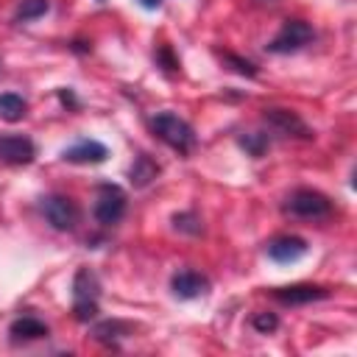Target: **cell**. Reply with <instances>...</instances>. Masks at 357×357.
<instances>
[{
	"instance_id": "8992f818",
	"label": "cell",
	"mask_w": 357,
	"mask_h": 357,
	"mask_svg": "<svg viewBox=\"0 0 357 357\" xmlns=\"http://www.w3.org/2000/svg\"><path fill=\"white\" fill-rule=\"evenodd\" d=\"M42 215L59 231H73L78 226V218H81L78 204L73 198H67V195H59V192L42 198Z\"/></svg>"
},
{
	"instance_id": "9c48e42d",
	"label": "cell",
	"mask_w": 357,
	"mask_h": 357,
	"mask_svg": "<svg viewBox=\"0 0 357 357\" xmlns=\"http://www.w3.org/2000/svg\"><path fill=\"white\" fill-rule=\"evenodd\" d=\"M307 240L304 237H296V234H282V237H273L268 245H265V254L279 262V265H290L296 259H301L307 254Z\"/></svg>"
},
{
	"instance_id": "484cf974",
	"label": "cell",
	"mask_w": 357,
	"mask_h": 357,
	"mask_svg": "<svg viewBox=\"0 0 357 357\" xmlns=\"http://www.w3.org/2000/svg\"><path fill=\"white\" fill-rule=\"evenodd\" d=\"M262 3H271V0H262Z\"/></svg>"
},
{
	"instance_id": "5bb4252c",
	"label": "cell",
	"mask_w": 357,
	"mask_h": 357,
	"mask_svg": "<svg viewBox=\"0 0 357 357\" xmlns=\"http://www.w3.org/2000/svg\"><path fill=\"white\" fill-rule=\"evenodd\" d=\"M126 335H131V324L117 321V318H112V321H100V324L92 326V337H95L98 343H106V346L117 343V340L126 337Z\"/></svg>"
},
{
	"instance_id": "e0dca14e",
	"label": "cell",
	"mask_w": 357,
	"mask_h": 357,
	"mask_svg": "<svg viewBox=\"0 0 357 357\" xmlns=\"http://www.w3.org/2000/svg\"><path fill=\"white\" fill-rule=\"evenodd\" d=\"M47 8H50V0H22L20 8H17V14H14V20L17 22H31V20L45 17Z\"/></svg>"
},
{
	"instance_id": "8fae6325",
	"label": "cell",
	"mask_w": 357,
	"mask_h": 357,
	"mask_svg": "<svg viewBox=\"0 0 357 357\" xmlns=\"http://www.w3.org/2000/svg\"><path fill=\"white\" fill-rule=\"evenodd\" d=\"M271 296L284 307H298V304H312V301L329 298V290L321 284H290V287H273Z\"/></svg>"
},
{
	"instance_id": "d4e9b609",
	"label": "cell",
	"mask_w": 357,
	"mask_h": 357,
	"mask_svg": "<svg viewBox=\"0 0 357 357\" xmlns=\"http://www.w3.org/2000/svg\"><path fill=\"white\" fill-rule=\"evenodd\" d=\"M73 50H78V53H86L89 47H86V42H73Z\"/></svg>"
},
{
	"instance_id": "30bf717a",
	"label": "cell",
	"mask_w": 357,
	"mask_h": 357,
	"mask_svg": "<svg viewBox=\"0 0 357 357\" xmlns=\"http://www.w3.org/2000/svg\"><path fill=\"white\" fill-rule=\"evenodd\" d=\"M170 290H173L176 298L192 301V298L206 296V290H209V279H206L204 273L192 271V268H184V271L173 273V279H170Z\"/></svg>"
},
{
	"instance_id": "ffe728a7",
	"label": "cell",
	"mask_w": 357,
	"mask_h": 357,
	"mask_svg": "<svg viewBox=\"0 0 357 357\" xmlns=\"http://www.w3.org/2000/svg\"><path fill=\"white\" fill-rule=\"evenodd\" d=\"M220 59H223L226 64H231V70L240 73V75H245V78H254V75H257V67H254L248 59H240V56H234V53H229V50H223Z\"/></svg>"
},
{
	"instance_id": "7402d4cb",
	"label": "cell",
	"mask_w": 357,
	"mask_h": 357,
	"mask_svg": "<svg viewBox=\"0 0 357 357\" xmlns=\"http://www.w3.org/2000/svg\"><path fill=\"white\" fill-rule=\"evenodd\" d=\"M156 61H159L167 73H176V70H178V59H173V53H170V47H167V45H162V47H159Z\"/></svg>"
},
{
	"instance_id": "5b68a950",
	"label": "cell",
	"mask_w": 357,
	"mask_h": 357,
	"mask_svg": "<svg viewBox=\"0 0 357 357\" xmlns=\"http://www.w3.org/2000/svg\"><path fill=\"white\" fill-rule=\"evenodd\" d=\"M312 36H315V31H312L310 22H304V20H284L282 28H279V33L265 47H268V53L284 56V53L301 50L307 42H312Z\"/></svg>"
},
{
	"instance_id": "4316f807",
	"label": "cell",
	"mask_w": 357,
	"mask_h": 357,
	"mask_svg": "<svg viewBox=\"0 0 357 357\" xmlns=\"http://www.w3.org/2000/svg\"><path fill=\"white\" fill-rule=\"evenodd\" d=\"M98 3H103V0H98Z\"/></svg>"
},
{
	"instance_id": "52a82bcc",
	"label": "cell",
	"mask_w": 357,
	"mask_h": 357,
	"mask_svg": "<svg viewBox=\"0 0 357 357\" xmlns=\"http://www.w3.org/2000/svg\"><path fill=\"white\" fill-rule=\"evenodd\" d=\"M262 120L268 123L271 131H276L282 137H296V139H312L315 137L312 128L296 112H290V109H265Z\"/></svg>"
},
{
	"instance_id": "603a6c76",
	"label": "cell",
	"mask_w": 357,
	"mask_h": 357,
	"mask_svg": "<svg viewBox=\"0 0 357 357\" xmlns=\"http://www.w3.org/2000/svg\"><path fill=\"white\" fill-rule=\"evenodd\" d=\"M59 98H61V103H64V106H70V109H75V106H78V100H75V95H73L70 89H59Z\"/></svg>"
},
{
	"instance_id": "7a4b0ae2",
	"label": "cell",
	"mask_w": 357,
	"mask_h": 357,
	"mask_svg": "<svg viewBox=\"0 0 357 357\" xmlns=\"http://www.w3.org/2000/svg\"><path fill=\"white\" fill-rule=\"evenodd\" d=\"M151 126H153V134H156L167 148H173V151H178V153H190V151L195 148V131H192V126H190L187 120H181L178 114H173V112H159V114L151 120Z\"/></svg>"
},
{
	"instance_id": "4fadbf2b",
	"label": "cell",
	"mask_w": 357,
	"mask_h": 357,
	"mask_svg": "<svg viewBox=\"0 0 357 357\" xmlns=\"http://www.w3.org/2000/svg\"><path fill=\"white\" fill-rule=\"evenodd\" d=\"M47 324L45 321H39V318H33V315H20L17 321H11V326H8V335H11V340L14 343H28V340H42V337H47Z\"/></svg>"
},
{
	"instance_id": "2e32d148",
	"label": "cell",
	"mask_w": 357,
	"mask_h": 357,
	"mask_svg": "<svg viewBox=\"0 0 357 357\" xmlns=\"http://www.w3.org/2000/svg\"><path fill=\"white\" fill-rule=\"evenodd\" d=\"M25 112H28V103H25L22 95H17V92H3L0 95V120L17 123V120L25 117Z\"/></svg>"
},
{
	"instance_id": "ac0fdd59",
	"label": "cell",
	"mask_w": 357,
	"mask_h": 357,
	"mask_svg": "<svg viewBox=\"0 0 357 357\" xmlns=\"http://www.w3.org/2000/svg\"><path fill=\"white\" fill-rule=\"evenodd\" d=\"M268 145H271V139H268V134H262V131H251V134H243L240 137V148L248 153V156H262L265 151H268Z\"/></svg>"
},
{
	"instance_id": "3957f363",
	"label": "cell",
	"mask_w": 357,
	"mask_h": 357,
	"mask_svg": "<svg viewBox=\"0 0 357 357\" xmlns=\"http://www.w3.org/2000/svg\"><path fill=\"white\" fill-rule=\"evenodd\" d=\"M284 215H293V218H301V220H324L332 215V201L318 192V190H310V187H301V190H293L284 201Z\"/></svg>"
},
{
	"instance_id": "7c38bea8",
	"label": "cell",
	"mask_w": 357,
	"mask_h": 357,
	"mask_svg": "<svg viewBox=\"0 0 357 357\" xmlns=\"http://www.w3.org/2000/svg\"><path fill=\"white\" fill-rule=\"evenodd\" d=\"M106 156H109V148L98 139H78L75 145L64 148V153H61V159L70 165H100V162H106Z\"/></svg>"
},
{
	"instance_id": "6da1fadb",
	"label": "cell",
	"mask_w": 357,
	"mask_h": 357,
	"mask_svg": "<svg viewBox=\"0 0 357 357\" xmlns=\"http://www.w3.org/2000/svg\"><path fill=\"white\" fill-rule=\"evenodd\" d=\"M98 296H100V282L89 268H78L73 276V315L81 324H89L100 310H98Z\"/></svg>"
},
{
	"instance_id": "cb8c5ba5",
	"label": "cell",
	"mask_w": 357,
	"mask_h": 357,
	"mask_svg": "<svg viewBox=\"0 0 357 357\" xmlns=\"http://www.w3.org/2000/svg\"><path fill=\"white\" fill-rule=\"evenodd\" d=\"M142 3V8H159L162 6V0H139Z\"/></svg>"
},
{
	"instance_id": "ba28073f",
	"label": "cell",
	"mask_w": 357,
	"mask_h": 357,
	"mask_svg": "<svg viewBox=\"0 0 357 357\" xmlns=\"http://www.w3.org/2000/svg\"><path fill=\"white\" fill-rule=\"evenodd\" d=\"M36 145L25 134H0V162L6 165H31Z\"/></svg>"
},
{
	"instance_id": "277c9868",
	"label": "cell",
	"mask_w": 357,
	"mask_h": 357,
	"mask_svg": "<svg viewBox=\"0 0 357 357\" xmlns=\"http://www.w3.org/2000/svg\"><path fill=\"white\" fill-rule=\"evenodd\" d=\"M128 198L117 184H98V198L92 206V215L100 226H117L126 215Z\"/></svg>"
},
{
	"instance_id": "9a60e30c",
	"label": "cell",
	"mask_w": 357,
	"mask_h": 357,
	"mask_svg": "<svg viewBox=\"0 0 357 357\" xmlns=\"http://www.w3.org/2000/svg\"><path fill=\"white\" fill-rule=\"evenodd\" d=\"M156 173H159V165H156L148 153H139V156L134 159L131 170H128V178H131L134 187H148V184L156 178Z\"/></svg>"
},
{
	"instance_id": "d6986e66",
	"label": "cell",
	"mask_w": 357,
	"mask_h": 357,
	"mask_svg": "<svg viewBox=\"0 0 357 357\" xmlns=\"http://www.w3.org/2000/svg\"><path fill=\"white\" fill-rule=\"evenodd\" d=\"M173 226L184 234H201V218L195 212H178L173 215Z\"/></svg>"
},
{
	"instance_id": "44dd1931",
	"label": "cell",
	"mask_w": 357,
	"mask_h": 357,
	"mask_svg": "<svg viewBox=\"0 0 357 357\" xmlns=\"http://www.w3.org/2000/svg\"><path fill=\"white\" fill-rule=\"evenodd\" d=\"M251 326H254L259 335H271V332L279 326V318H276V312H254V315H251Z\"/></svg>"
}]
</instances>
